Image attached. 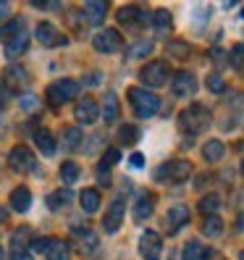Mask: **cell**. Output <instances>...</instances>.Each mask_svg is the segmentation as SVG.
Wrapping results in <instances>:
<instances>
[{
  "label": "cell",
  "mask_w": 244,
  "mask_h": 260,
  "mask_svg": "<svg viewBox=\"0 0 244 260\" xmlns=\"http://www.w3.org/2000/svg\"><path fill=\"white\" fill-rule=\"evenodd\" d=\"M210 124H213V113H210V108H205V105H200V103L184 108L181 116H179V126L184 132H189V134H200Z\"/></svg>",
  "instance_id": "6da1fadb"
},
{
  "label": "cell",
  "mask_w": 244,
  "mask_h": 260,
  "mask_svg": "<svg viewBox=\"0 0 244 260\" xmlns=\"http://www.w3.org/2000/svg\"><path fill=\"white\" fill-rule=\"evenodd\" d=\"M129 103H131V111L140 118H150L160 111V98L155 92H150V89H145V87H131L129 89Z\"/></svg>",
  "instance_id": "7a4b0ae2"
},
{
  "label": "cell",
  "mask_w": 244,
  "mask_h": 260,
  "mask_svg": "<svg viewBox=\"0 0 244 260\" xmlns=\"http://www.w3.org/2000/svg\"><path fill=\"white\" fill-rule=\"evenodd\" d=\"M32 250L42 257H48V260H68L71 250H68V244L63 239H58V237H40L32 242Z\"/></svg>",
  "instance_id": "3957f363"
},
{
  "label": "cell",
  "mask_w": 244,
  "mask_h": 260,
  "mask_svg": "<svg viewBox=\"0 0 244 260\" xmlns=\"http://www.w3.org/2000/svg\"><path fill=\"white\" fill-rule=\"evenodd\" d=\"M76 95H79V82H74V79H58L48 87V103L53 108H60V105L71 103Z\"/></svg>",
  "instance_id": "277c9868"
},
{
  "label": "cell",
  "mask_w": 244,
  "mask_h": 260,
  "mask_svg": "<svg viewBox=\"0 0 244 260\" xmlns=\"http://www.w3.org/2000/svg\"><path fill=\"white\" fill-rule=\"evenodd\" d=\"M140 79L147 87H163V84H168V79H171V69H168L165 60H150V63L140 71Z\"/></svg>",
  "instance_id": "5b68a950"
},
{
  "label": "cell",
  "mask_w": 244,
  "mask_h": 260,
  "mask_svg": "<svg viewBox=\"0 0 244 260\" xmlns=\"http://www.w3.org/2000/svg\"><path fill=\"white\" fill-rule=\"evenodd\" d=\"M8 163H11L13 171H21V174H34L37 171V158H34V152L29 150L26 145L13 147L11 155H8Z\"/></svg>",
  "instance_id": "8992f818"
},
{
  "label": "cell",
  "mask_w": 244,
  "mask_h": 260,
  "mask_svg": "<svg viewBox=\"0 0 244 260\" xmlns=\"http://www.w3.org/2000/svg\"><path fill=\"white\" fill-rule=\"evenodd\" d=\"M192 174V163L189 160H171V163H163L158 168V179H168V181H176V184H181V181H187Z\"/></svg>",
  "instance_id": "52a82bcc"
},
{
  "label": "cell",
  "mask_w": 244,
  "mask_h": 260,
  "mask_svg": "<svg viewBox=\"0 0 244 260\" xmlns=\"http://www.w3.org/2000/svg\"><path fill=\"white\" fill-rule=\"evenodd\" d=\"M118 21L124 24L126 29H145L152 19H150V13L142 6H126V8L118 11Z\"/></svg>",
  "instance_id": "ba28073f"
},
{
  "label": "cell",
  "mask_w": 244,
  "mask_h": 260,
  "mask_svg": "<svg viewBox=\"0 0 244 260\" xmlns=\"http://www.w3.org/2000/svg\"><path fill=\"white\" fill-rule=\"evenodd\" d=\"M37 42L42 45V48H60V45H66L68 40H66V35L60 32L58 26H53L50 21H42L40 26H37Z\"/></svg>",
  "instance_id": "9c48e42d"
},
{
  "label": "cell",
  "mask_w": 244,
  "mask_h": 260,
  "mask_svg": "<svg viewBox=\"0 0 244 260\" xmlns=\"http://www.w3.org/2000/svg\"><path fill=\"white\" fill-rule=\"evenodd\" d=\"M92 45L97 53H118L124 48V40H121V35L116 29H102V32H97L92 37Z\"/></svg>",
  "instance_id": "30bf717a"
},
{
  "label": "cell",
  "mask_w": 244,
  "mask_h": 260,
  "mask_svg": "<svg viewBox=\"0 0 244 260\" xmlns=\"http://www.w3.org/2000/svg\"><path fill=\"white\" fill-rule=\"evenodd\" d=\"M124 213H126V203H124V197H118V200L111 203V208L105 210V216H102L105 234H116V232H118L121 221H124Z\"/></svg>",
  "instance_id": "8fae6325"
},
{
  "label": "cell",
  "mask_w": 244,
  "mask_h": 260,
  "mask_svg": "<svg viewBox=\"0 0 244 260\" xmlns=\"http://www.w3.org/2000/svg\"><path fill=\"white\" fill-rule=\"evenodd\" d=\"M171 89L176 98H192L197 92V79L192 71H176L173 74V82H171Z\"/></svg>",
  "instance_id": "7c38bea8"
},
{
  "label": "cell",
  "mask_w": 244,
  "mask_h": 260,
  "mask_svg": "<svg viewBox=\"0 0 244 260\" xmlns=\"http://www.w3.org/2000/svg\"><path fill=\"white\" fill-rule=\"evenodd\" d=\"M160 250H163V239L155 232H145L140 239V255L142 260H160Z\"/></svg>",
  "instance_id": "4fadbf2b"
},
{
  "label": "cell",
  "mask_w": 244,
  "mask_h": 260,
  "mask_svg": "<svg viewBox=\"0 0 244 260\" xmlns=\"http://www.w3.org/2000/svg\"><path fill=\"white\" fill-rule=\"evenodd\" d=\"M74 116H76V121H79V124H84V126L95 124L97 116H100V111H97V103H95L92 98H84V100H79V103H76V111H74Z\"/></svg>",
  "instance_id": "5bb4252c"
},
{
  "label": "cell",
  "mask_w": 244,
  "mask_h": 260,
  "mask_svg": "<svg viewBox=\"0 0 244 260\" xmlns=\"http://www.w3.org/2000/svg\"><path fill=\"white\" fill-rule=\"evenodd\" d=\"M184 223H189V208L187 205H173L165 216V226H168V234H176Z\"/></svg>",
  "instance_id": "9a60e30c"
},
{
  "label": "cell",
  "mask_w": 244,
  "mask_h": 260,
  "mask_svg": "<svg viewBox=\"0 0 244 260\" xmlns=\"http://www.w3.org/2000/svg\"><path fill=\"white\" fill-rule=\"evenodd\" d=\"M3 84L11 89V92H19L21 87L29 84V74H26L21 66H11V69L3 74Z\"/></svg>",
  "instance_id": "2e32d148"
},
{
  "label": "cell",
  "mask_w": 244,
  "mask_h": 260,
  "mask_svg": "<svg viewBox=\"0 0 244 260\" xmlns=\"http://www.w3.org/2000/svg\"><path fill=\"white\" fill-rule=\"evenodd\" d=\"M82 13L89 24H100L105 19V13H108V3L105 0H87L82 6Z\"/></svg>",
  "instance_id": "e0dca14e"
},
{
  "label": "cell",
  "mask_w": 244,
  "mask_h": 260,
  "mask_svg": "<svg viewBox=\"0 0 244 260\" xmlns=\"http://www.w3.org/2000/svg\"><path fill=\"white\" fill-rule=\"evenodd\" d=\"M152 208H155V194H152V192L140 194V200H136V205H134V221L145 223L152 216Z\"/></svg>",
  "instance_id": "ac0fdd59"
},
{
  "label": "cell",
  "mask_w": 244,
  "mask_h": 260,
  "mask_svg": "<svg viewBox=\"0 0 244 260\" xmlns=\"http://www.w3.org/2000/svg\"><path fill=\"white\" fill-rule=\"evenodd\" d=\"M213 257V250L205 247L200 239H189L184 244V260H210Z\"/></svg>",
  "instance_id": "d6986e66"
},
{
  "label": "cell",
  "mask_w": 244,
  "mask_h": 260,
  "mask_svg": "<svg viewBox=\"0 0 244 260\" xmlns=\"http://www.w3.org/2000/svg\"><path fill=\"white\" fill-rule=\"evenodd\" d=\"M34 145H37V150L42 152L45 158H53L55 155V140H53V134L48 129H37L34 132Z\"/></svg>",
  "instance_id": "ffe728a7"
},
{
  "label": "cell",
  "mask_w": 244,
  "mask_h": 260,
  "mask_svg": "<svg viewBox=\"0 0 244 260\" xmlns=\"http://www.w3.org/2000/svg\"><path fill=\"white\" fill-rule=\"evenodd\" d=\"M11 208L16 213H26L29 208H32V192H29L26 187H16L11 192Z\"/></svg>",
  "instance_id": "44dd1931"
},
{
  "label": "cell",
  "mask_w": 244,
  "mask_h": 260,
  "mask_svg": "<svg viewBox=\"0 0 244 260\" xmlns=\"http://www.w3.org/2000/svg\"><path fill=\"white\" fill-rule=\"evenodd\" d=\"M71 200H74V189H71V187H63V189L48 194V208H50V210H63Z\"/></svg>",
  "instance_id": "7402d4cb"
},
{
  "label": "cell",
  "mask_w": 244,
  "mask_h": 260,
  "mask_svg": "<svg viewBox=\"0 0 244 260\" xmlns=\"http://www.w3.org/2000/svg\"><path fill=\"white\" fill-rule=\"evenodd\" d=\"M82 140H84V137H82L79 126H66L63 132H60V145H63L66 150H76L82 145Z\"/></svg>",
  "instance_id": "603a6c76"
},
{
  "label": "cell",
  "mask_w": 244,
  "mask_h": 260,
  "mask_svg": "<svg viewBox=\"0 0 244 260\" xmlns=\"http://www.w3.org/2000/svg\"><path fill=\"white\" fill-rule=\"evenodd\" d=\"M19 35H24V21L21 19H11L8 24H0V40L11 42V40H16Z\"/></svg>",
  "instance_id": "cb8c5ba5"
},
{
  "label": "cell",
  "mask_w": 244,
  "mask_h": 260,
  "mask_svg": "<svg viewBox=\"0 0 244 260\" xmlns=\"http://www.w3.org/2000/svg\"><path fill=\"white\" fill-rule=\"evenodd\" d=\"M223 152H226V147H223L221 140H210V142H205V147H202V158H205L207 163H218V160L223 158Z\"/></svg>",
  "instance_id": "d4e9b609"
},
{
  "label": "cell",
  "mask_w": 244,
  "mask_h": 260,
  "mask_svg": "<svg viewBox=\"0 0 244 260\" xmlns=\"http://www.w3.org/2000/svg\"><path fill=\"white\" fill-rule=\"evenodd\" d=\"M118 113H121L118 98H116V92H108V95H105V108H102V118H105V124H113V121L118 118Z\"/></svg>",
  "instance_id": "484cf974"
},
{
  "label": "cell",
  "mask_w": 244,
  "mask_h": 260,
  "mask_svg": "<svg viewBox=\"0 0 244 260\" xmlns=\"http://www.w3.org/2000/svg\"><path fill=\"white\" fill-rule=\"evenodd\" d=\"M79 203H82V210L84 213H95L100 208V192L97 189H84L79 194Z\"/></svg>",
  "instance_id": "4316f807"
},
{
  "label": "cell",
  "mask_w": 244,
  "mask_h": 260,
  "mask_svg": "<svg viewBox=\"0 0 244 260\" xmlns=\"http://www.w3.org/2000/svg\"><path fill=\"white\" fill-rule=\"evenodd\" d=\"M26 48H29V37L26 35H19L16 40H11L8 45H6V58H19L21 53H26Z\"/></svg>",
  "instance_id": "83f0119b"
},
{
  "label": "cell",
  "mask_w": 244,
  "mask_h": 260,
  "mask_svg": "<svg viewBox=\"0 0 244 260\" xmlns=\"http://www.w3.org/2000/svg\"><path fill=\"white\" fill-rule=\"evenodd\" d=\"M79 244H82V252H87V255H95L97 252V247H100V242H97V234L95 232H79Z\"/></svg>",
  "instance_id": "f1b7e54d"
},
{
  "label": "cell",
  "mask_w": 244,
  "mask_h": 260,
  "mask_svg": "<svg viewBox=\"0 0 244 260\" xmlns=\"http://www.w3.org/2000/svg\"><path fill=\"white\" fill-rule=\"evenodd\" d=\"M152 24H155V32L163 37V35H168L171 32V26H173V21H171V13L168 11H158L155 13V19H152Z\"/></svg>",
  "instance_id": "f546056e"
},
{
  "label": "cell",
  "mask_w": 244,
  "mask_h": 260,
  "mask_svg": "<svg viewBox=\"0 0 244 260\" xmlns=\"http://www.w3.org/2000/svg\"><path fill=\"white\" fill-rule=\"evenodd\" d=\"M76 179H79V166H76L74 160H66L63 166H60V181H63L66 187H71Z\"/></svg>",
  "instance_id": "4dcf8cb0"
},
{
  "label": "cell",
  "mask_w": 244,
  "mask_h": 260,
  "mask_svg": "<svg viewBox=\"0 0 244 260\" xmlns=\"http://www.w3.org/2000/svg\"><path fill=\"white\" fill-rule=\"evenodd\" d=\"M202 234H205V237H213V239L221 237V234H223V221H221L218 216H207L205 223H202Z\"/></svg>",
  "instance_id": "1f68e13d"
},
{
  "label": "cell",
  "mask_w": 244,
  "mask_h": 260,
  "mask_svg": "<svg viewBox=\"0 0 244 260\" xmlns=\"http://www.w3.org/2000/svg\"><path fill=\"white\" fill-rule=\"evenodd\" d=\"M29 234H32V232H29L26 226H21L19 232L11 237V250H13V252H26V242H29Z\"/></svg>",
  "instance_id": "d6a6232c"
},
{
  "label": "cell",
  "mask_w": 244,
  "mask_h": 260,
  "mask_svg": "<svg viewBox=\"0 0 244 260\" xmlns=\"http://www.w3.org/2000/svg\"><path fill=\"white\" fill-rule=\"evenodd\" d=\"M136 140H140V126H134V124L121 126V132H118V142L121 145H134Z\"/></svg>",
  "instance_id": "836d02e7"
},
{
  "label": "cell",
  "mask_w": 244,
  "mask_h": 260,
  "mask_svg": "<svg viewBox=\"0 0 244 260\" xmlns=\"http://www.w3.org/2000/svg\"><path fill=\"white\" fill-rule=\"evenodd\" d=\"M218 208H221V197L218 194H207V197L200 200V210L205 213V216H216Z\"/></svg>",
  "instance_id": "e575fe53"
},
{
  "label": "cell",
  "mask_w": 244,
  "mask_h": 260,
  "mask_svg": "<svg viewBox=\"0 0 244 260\" xmlns=\"http://www.w3.org/2000/svg\"><path fill=\"white\" fill-rule=\"evenodd\" d=\"M150 53H152V42H147V40L126 48V58H142V55H150Z\"/></svg>",
  "instance_id": "d590c367"
},
{
  "label": "cell",
  "mask_w": 244,
  "mask_h": 260,
  "mask_svg": "<svg viewBox=\"0 0 244 260\" xmlns=\"http://www.w3.org/2000/svg\"><path fill=\"white\" fill-rule=\"evenodd\" d=\"M118 160H121V150H118V147H111V150L102 155V160H100V171H108V168L116 166Z\"/></svg>",
  "instance_id": "8d00e7d4"
},
{
  "label": "cell",
  "mask_w": 244,
  "mask_h": 260,
  "mask_svg": "<svg viewBox=\"0 0 244 260\" xmlns=\"http://www.w3.org/2000/svg\"><path fill=\"white\" fill-rule=\"evenodd\" d=\"M205 84H207L210 92H216V95H221L223 89H226V84H223V76H221V74H207Z\"/></svg>",
  "instance_id": "74e56055"
},
{
  "label": "cell",
  "mask_w": 244,
  "mask_h": 260,
  "mask_svg": "<svg viewBox=\"0 0 244 260\" xmlns=\"http://www.w3.org/2000/svg\"><path fill=\"white\" fill-rule=\"evenodd\" d=\"M40 108H42L40 98H34V95H24V98H21V111H24V113H37Z\"/></svg>",
  "instance_id": "f35d334b"
},
{
  "label": "cell",
  "mask_w": 244,
  "mask_h": 260,
  "mask_svg": "<svg viewBox=\"0 0 244 260\" xmlns=\"http://www.w3.org/2000/svg\"><path fill=\"white\" fill-rule=\"evenodd\" d=\"M168 55H176V58L189 55V45H187V42H171V45H168Z\"/></svg>",
  "instance_id": "ab89813d"
},
{
  "label": "cell",
  "mask_w": 244,
  "mask_h": 260,
  "mask_svg": "<svg viewBox=\"0 0 244 260\" xmlns=\"http://www.w3.org/2000/svg\"><path fill=\"white\" fill-rule=\"evenodd\" d=\"M231 58H234V60H231L234 69H236V71H241V42H236V45H234V53H231Z\"/></svg>",
  "instance_id": "60d3db41"
},
{
  "label": "cell",
  "mask_w": 244,
  "mask_h": 260,
  "mask_svg": "<svg viewBox=\"0 0 244 260\" xmlns=\"http://www.w3.org/2000/svg\"><path fill=\"white\" fill-rule=\"evenodd\" d=\"M129 163H131L134 168H142V163H145V155H142V152H134V155L129 158Z\"/></svg>",
  "instance_id": "b9f144b4"
},
{
  "label": "cell",
  "mask_w": 244,
  "mask_h": 260,
  "mask_svg": "<svg viewBox=\"0 0 244 260\" xmlns=\"http://www.w3.org/2000/svg\"><path fill=\"white\" fill-rule=\"evenodd\" d=\"M11 13V3H0V24L6 21V16Z\"/></svg>",
  "instance_id": "7bdbcfd3"
},
{
  "label": "cell",
  "mask_w": 244,
  "mask_h": 260,
  "mask_svg": "<svg viewBox=\"0 0 244 260\" xmlns=\"http://www.w3.org/2000/svg\"><path fill=\"white\" fill-rule=\"evenodd\" d=\"M213 58H216V63H223V58H226V55H223L221 48H213Z\"/></svg>",
  "instance_id": "ee69618b"
},
{
  "label": "cell",
  "mask_w": 244,
  "mask_h": 260,
  "mask_svg": "<svg viewBox=\"0 0 244 260\" xmlns=\"http://www.w3.org/2000/svg\"><path fill=\"white\" fill-rule=\"evenodd\" d=\"M11 260H32V257H29V252H13Z\"/></svg>",
  "instance_id": "f6af8a7d"
},
{
  "label": "cell",
  "mask_w": 244,
  "mask_h": 260,
  "mask_svg": "<svg viewBox=\"0 0 244 260\" xmlns=\"http://www.w3.org/2000/svg\"><path fill=\"white\" fill-rule=\"evenodd\" d=\"M3 255H6V252H3V247H0V260H3Z\"/></svg>",
  "instance_id": "bcb514c9"
},
{
  "label": "cell",
  "mask_w": 244,
  "mask_h": 260,
  "mask_svg": "<svg viewBox=\"0 0 244 260\" xmlns=\"http://www.w3.org/2000/svg\"><path fill=\"white\" fill-rule=\"evenodd\" d=\"M0 108H3V100H0Z\"/></svg>",
  "instance_id": "7dc6e473"
}]
</instances>
